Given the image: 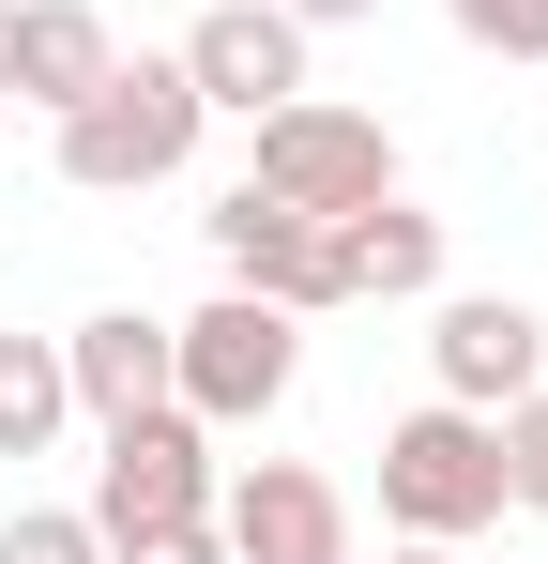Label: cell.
I'll use <instances>...</instances> for the list:
<instances>
[{
	"label": "cell",
	"instance_id": "obj_3",
	"mask_svg": "<svg viewBox=\"0 0 548 564\" xmlns=\"http://www.w3.org/2000/svg\"><path fill=\"white\" fill-rule=\"evenodd\" d=\"M289 381H305V321L260 305V290H213L198 321H168V397L213 427V443H229V427H274Z\"/></svg>",
	"mask_w": 548,
	"mask_h": 564
},
{
	"label": "cell",
	"instance_id": "obj_10",
	"mask_svg": "<svg viewBox=\"0 0 548 564\" xmlns=\"http://www.w3.org/2000/svg\"><path fill=\"white\" fill-rule=\"evenodd\" d=\"M320 245H336V305H427L442 290V214L427 198H365Z\"/></svg>",
	"mask_w": 548,
	"mask_h": 564
},
{
	"label": "cell",
	"instance_id": "obj_4",
	"mask_svg": "<svg viewBox=\"0 0 548 564\" xmlns=\"http://www.w3.org/2000/svg\"><path fill=\"white\" fill-rule=\"evenodd\" d=\"M260 153H244V184L260 198H289V214H365V198H396V138H381V107H336V93H289V107H260L244 122Z\"/></svg>",
	"mask_w": 548,
	"mask_h": 564
},
{
	"label": "cell",
	"instance_id": "obj_6",
	"mask_svg": "<svg viewBox=\"0 0 548 564\" xmlns=\"http://www.w3.org/2000/svg\"><path fill=\"white\" fill-rule=\"evenodd\" d=\"M213 534L229 564H351V488L320 458H244L213 473Z\"/></svg>",
	"mask_w": 548,
	"mask_h": 564
},
{
	"label": "cell",
	"instance_id": "obj_13",
	"mask_svg": "<svg viewBox=\"0 0 548 564\" xmlns=\"http://www.w3.org/2000/svg\"><path fill=\"white\" fill-rule=\"evenodd\" d=\"M77 427V381H62V336H0V458H46Z\"/></svg>",
	"mask_w": 548,
	"mask_h": 564
},
{
	"label": "cell",
	"instance_id": "obj_15",
	"mask_svg": "<svg viewBox=\"0 0 548 564\" xmlns=\"http://www.w3.org/2000/svg\"><path fill=\"white\" fill-rule=\"evenodd\" d=\"M457 46H487V62H548V0H442Z\"/></svg>",
	"mask_w": 548,
	"mask_h": 564
},
{
	"label": "cell",
	"instance_id": "obj_20",
	"mask_svg": "<svg viewBox=\"0 0 548 564\" xmlns=\"http://www.w3.org/2000/svg\"><path fill=\"white\" fill-rule=\"evenodd\" d=\"M0 107H15V0H0Z\"/></svg>",
	"mask_w": 548,
	"mask_h": 564
},
{
	"label": "cell",
	"instance_id": "obj_2",
	"mask_svg": "<svg viewBox=\"0 0 548 564\" xmlns=\"http://www.w3.org/2000/svg\"><path fill=\"white\" fill-rule=\"evenodd\" d=\"M503 427L487 412H457V397H427V412H396L381 427V519L396 534H427V550H472V534H503Z\"/></svg>",
	"mask_w": 548,
	"mask_h": 564
},
{
	"label": "cell",
	"instance_id": "obj_5",
	"mask_svg": "<svg viewBox=\"0 0 548 564\" xmlns=\"http://www.w3.org/2000/svg\"><path fill=\"white\" fill-rule=\"evenodd\" d=\"M91 534H153V519H213V427L198 412H122L107 427V458H91V503H77Z\"/></svg>",
	"mask_w": 548,
	"mask_h": 564
},
{
	"label": "cell",
	"instance_id": "obj_12",
	"mask_svg": "<svg viewBox=\"0 0 548 564\" xmlns=\"http://www.w3.org/2000/svg\"><path fill=\"white\" fill-rule=\"evenodd\" d=\"M107 62H122V31H107L91 0H15V107H46V122H62Z\"/></svg>",
	"mask_w": 548,
	"mask_h": 564
},
{
	"label": "cell",
	"instance_id": "obj_9",
	"mask_svg": "<svg viewBox=\"0 0 548 564\" xmlns=\"http://www.w3.org/2000/svg\"><path fill=\"white\" fill-rule=\"evenodd\" d=\"M198 229H213V275H229V290H260V305H289V321H320V305H336V245H320V214L229 184Z\"/></svg>",
	"mask_w": 548,
	"mask_h": 564
},
{
	"label": "cell",
	"instance_id": "obj_11",
	"mask_svg": "<svg viewBox=\"0 0 548 564\" xmlns=\"http://www.w3.org/2000/svg\"><path fill=\"white\" fill-rule=\"evenodd\" d=\"M62 381H77V427L168 412V321H153V305H91L77 336H62Z\"/></svg>",
	"mask_w": 548,
	"mask_h": 564
},
{
	"label": "cell",
	"instance_id": "obj_7",
	"mask_svg": "<svg viewBox=\"0 0 548 564\" xmlns=\"http://www.w3.org/2000/svg\"><path fill=\"white\" fill-rule=\"evenodd\" d=\"M427 381H442L457 412H518L548 381V321L518 290H442V305H427Z\"/></svg>",
	"mask_w": 548,
	"mask_h": 564
},
{
	"label": "cell",
	"instance_id": "obj_17",
	"mask_svg": "<svg viewBox=\"0 0 548 564\" xmlns=\"http://www.w3.org/2000/svg\"><path fill=\"white\" fill-rule=\"evenodd\" d=\"M107 564H229L213 519H153V534H107Z\"/></svg>",
	"mask_w": 548,
	"mask_h": 564
},
{
	"label": "cell",
	"instance_id": "obj_1",
	"mask_svg": "<svg viewBox=\"0 0 548 564\" xmlns=\"http://www.w3.org/2000/svg\"><path fill=\"white\" fill-rule=\"evenodd\" d=\"M198 138H213V107H198V77H183L168 46L107 62V77L46 122V153H62V184H77V198H153V184H183Z\"/></svg>",
	"mask_w": 548,
	"mask_h": 564
},
{
	"label": "cell",
	"instance_id": "obj_14",
	"mask_svg": "<svg viewBox=\"0 0 548 564\" xmlns=\"http://www.w3.org/2000/svg\"><path fill=\"white\" fill-rule=\"evenodd\" d=\"M0 564H107V534H91L77 503H15L0 519Z\"/></svg>",
	"mask_w": 548,
	"mask_h": 564
},
{
	"label": "cell",
	"instance_id": "obj_8",
	"mask_svg": "<svg viewBox=\"0 0 548 564\" xmlns=\"http://www.w3.org/2000/svg\"><path fill=\"white\" fill-rule=\"evenodd\" d=\"M305 46H320L305 15H274V0H213V15L183 31L168 62L198 77V107H213V122H260V107H289V93H305Z\"/></svg>",
	"mask_w": 548,
	"mask_h": 564
},
{
	"label": "cell",
	"instance_id": "obj_18",
	"mask_svg": "<svg viewBox=\"0 0 548 564\" xmlns=\"http://www.w3.org/2000/svg\"><path fill=\"white\" fill-rule=\"evenodd\" d=\"M274 15H305V31H351V15H381V0H274Z\"/></svg>",
	"mask_w": 548,
	"mask_h": 564
},
{
	"label": "cell",
	"instance_id": "obj_16",
	"mask_svg": "<svg viewBox=\"0 0 548 564\" xmlns=\"http://www.w3.org/2000/svg\"><path fill=\"white\" fill-rule=\"evenodd\" d=\"M487 427H503V488H518V503H548V381L518 397V412H487Z\"/></svg>",
	"mask_w": 548,
	"mask_h": 564
},
{
	"label": "cell",
	"instance_id": "obj_19",
	"mask_svg": "<svg viewBox=\"0 0 548 564\" xmlns=\"http://www.w3.org/2000/svg\"><path fill=\"white\" fill-rule=\"evenodd\" d=\"M351 564H365V550H351ZM381 564H457V550H427V534H396V550H381Z\"/></svg>",
	"mask_w": 548,
	"mask_h": 564
}]
</instances>
